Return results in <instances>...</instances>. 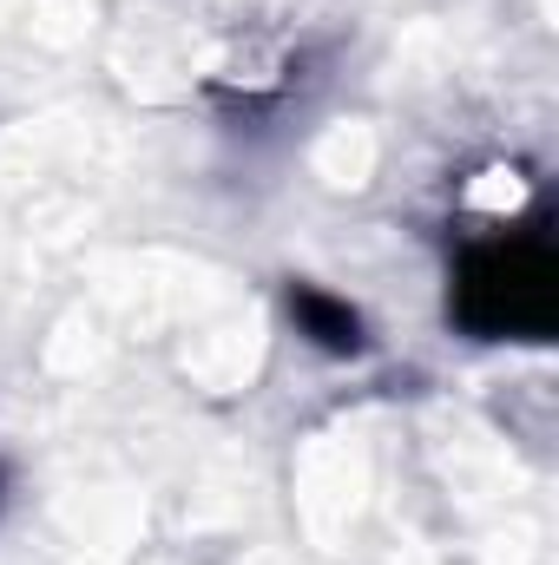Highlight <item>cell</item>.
I'll return each mask as SVG.
<instances>
[{
	"mask_svg": "<svg viewBox=\"0 0 559 565\" xmlns=\"http://www.w3.org/2000/svg\"><path fill=\"white\" fill-rule=\"evenodd\" d=\"M447 309L461 329L500 342V335H547L553 329V250L540 231H507L494 244H474L454 270Z\"/></svg>",
	"mask_w": 559,
	"mask_h": 565,
	"instance_id": "6da1fadb",
	"label": "cell"
},
{
	"mask_svg": "<svg viewBox=\"0 0 559 565\" xmlns=\"http://www.w3.org/2000/svg\"><path fill=\"white\" fill-rule=\"evenodd\" d=\"M289 316H296V329L316 342V349H329V355H362V316L342 302V296H329V289H316V282H289Z\"/></svg>",
	"mask_w": 559,
	"mask_h": 565,
	"instance_id": "7a4b0ae2",
	"label": "cell"
}]
</instances>
